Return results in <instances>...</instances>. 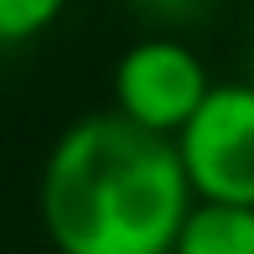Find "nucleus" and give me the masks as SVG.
Listing matches in <instances>:
<instances>
[{
	"label": "nucleus",
	"instance_id": "1",
	"mask_svg": "<svg viewBox=\"0 0 254 254\" xmlns=\"http://www.w3.org/2000/svg\"><path fill=\"white\" fill-rule=\"evenodd\" d=\"M192 202L177 145L114 109L57 135L37 187L57 254H171Z\"/></svg>",
	"mask_w": 254,
	"mask_h": 254
},
{
	"label": "nucleus",
	"instance_id": "2",
	"mask_svg": "<svg viewBox=\"0 0 254 254\" xmlns=\"http://www.w3.org/2000/svg\"><path fill=\"white\" fill-rule=\"evenodd\" d=\"M171 145L182 156V171L197 202L254 207V78L213 83V94L182 125Z\"/></svg>",
	"mask_w": 254,
	"mask_h": 254
},
{
	"label": "nucleus",
	"instance_id": "3",
	"mask_svg": "<svg viewBox=\"0 0 254 254\" xmlns=\"http://www.w3.org/2000/svg\"><path fill=\"white\" fill-rule=\"evenodd\" d=\"M114 114L151 135L177 140L182 125L202 109V99L213 94V78H207L202 57L187 47L171 31H151V37L130 42L114 63Z\"/></svg>",
	"mask_w": 254,
	"mask_h": 254
},
{
	"label": "nucleus",
	"instance_id": "4",
	"mask_svg": "<svg viewBox=\"0 0 254 254\" xmlns=\"http://www.w3.org/2000/svg\"><path fill=\"white\" fill-rule=\"evenodd\" d=\"M171 254H254V207L192 202Z\"/></svg>",
	"mask_w": 254,
	"mask_h": 254
},
{
	"label": "nucleus",
	"instance_id": "5",
	"mask_svg": "<svg viewBox=\"0 0 254 254\" xmlns=\"http://www.w3.org/2000/svg\"><path fill=\"white\" fill-rule=\"evenodd\" d=\"M67 0H0V47H21L37 42L42 31H52L63 21Z\"/></svg>",
	"mask_w": 254,
	"mask_h": 254
},
{
	"label": "nucleus",
	"instance_id": "6",
	"mask_svg": "<svg viewBox=\"0 0 254 254\" xmlns=\"http://www.w3.org/2000/svg\"><path fill=\"white\" fill-rule=\"evenodd\" d=\"M151 16H166V21H187V16H197V10L207 5V0H140Z\"/></svg>",
	"mask_w": 254,
	"mask_h": 254
}]
</instances>
